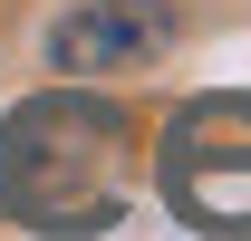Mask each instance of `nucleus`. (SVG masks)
Instances as JSON below:
<instances>
[{
  "instance_id": "3",
  "label": "nucleus",
  "mask_w": 251,
  "mask_h": 241,
  "mask_svg": "<svg viewBox=\"0 0 251 241\" xmlns=\"http://www.w3.org/2000/svg\"><path fill=\"white\" fill-rule=\"evenodd\" d=\"M174 48V10L164 0H77L49 20V68L58 77H116Z\"/></svg>"
},
{
  "instance_id": "1",
  "label": "nucleus",
  "mask_w": 251,
  "mask_h": 241,
  "mask_svg": "<svg viewBox=\"0 0 251 241\" xmlns=\"http://www.w3.org/2000/svg\"><path fill=\"white\" fill-rule=\"evenodd\" d=\"M135 116L87 87H39L0 116V222L39 241H97L135 212Z\"/></svg>"
},
{
  "instance_id": "2",
  "label": "nucleus",
  "mask_w": 251,
  "mask_h": 241,
  "mask_svg": "<svg viewBox=\"0 0 251 241\" xmlns=\"http://www.w3.org/2000/svg\"><path fill=\"white\" fill-rule=\"evenodd\" d=\"M155 193L203 241H251V87L184 96L155 135Z\"/></svg>"
}]
</instances>
